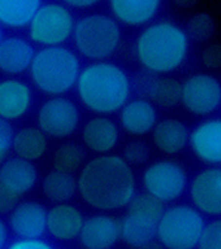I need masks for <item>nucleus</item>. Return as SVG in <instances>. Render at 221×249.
I'll return each instance as SVG.
<instances>
[{
    "label": "nucleus",
    "instance_id": "14",
    "mask_svg": "<svg viewBox=\"0 0 221 249\" xmlns=\"http://www.w3.org/2000/svg\"><path fill=\"white\" fill-rule=\"evenodd\" d=\"M79 239L85 249H111L120 239V220L106 213L92 215L83 221Z\"/></svg>",
    "mask_w": 221,
    "mask_h": 249
},
{
    "label": "nucleus",
    "instance_id": "25",
    "mask_svg": "<svg viewBox=\"0 0 221 249\" xmlns=\"http://www.w3.org/2000/svg\"><path fill=\"white\" fill-rule=\"evenodd\" d=\"M39 6V0H0V25L11 30L27 28Z\"/></svg>",
    "mask_w": 221,
    "mask_h": 249
},
{
    "label": "nucleus",
    "instance_id": "13",
    "mask_svg": "<svg viewBox=\"0 0 221 249\" xmlns=\"http://www.w3.org/2000/svg\"><path fill=\"white\" fill-rule=\"evenodd\" d=\"M33 104V90L30 85L17 77L0 80V119L17 122L22 119Z\"/></svg>",
    "mask_w": 221,
    "mask_h": 249
},
{
    "label": "nucleus",
    "instance_id": "34",
    "mask_svg": "<svg viewBox=\"0 0 221 249\" xmlns=\"http://www.w3.org/2000/svg\"><path fill=\"white\" fill-rule=\"evenodd\" d=\"M18 203H19V196L0 182V215L11 213Z\"/></svg>",
    "mask_w": 221,
    "mask_h": 249
},
{
    "label": "nucleus",
    "instance_id": "20",
    "mask_svg": "<svg viewBox=\"0 0 221 249\" xmlns=\"http://www.w3.org/2000/svg\"><path fill=\"white\" fill-rule=\"evenodd\" d=\"M83 221V215L76 206L58 203L46 213V231L56 240L69 242L79 237Z\"/></svg>",
    "mask_w": 221,
    "mask_h": 249
},
{
    "label": "nucleus",
    "instance_id": "29",
    "mask_svg": "<svg viewBox=\"0 0 221 249\" xmlns=\"http://www.w3.org/2000/svg\"><path fill=\"white\" fill-rule=\"evenodd\" d=\"M215 19L208 12H196L187 19L184 33L188 42L193 40L196 43H208L215 35Z\"/></svg>",
    "mask_w": 221,
    "mask_h": 249
},
{
    "label": "nucleus",
    "instance_id": "1",
    "mask_svg": "<svg viewBox=\"0 0 221 249\" xmlns=\"http://www.w3.org/2000/svg\"><path fill=\"white\" fill-rule=\"evenodd\" d=\"M77 192L83 202L100 211L128 206L135 196V175L120 156L101 154L80 169Z\"/></svg>",
    "mask_w": 221,
    "mask_h": 249
},
{
    "label": "nucleus",
    "instance_id": "3",
    "mask_svg": "<svg viewBox=\"0 0 221 249\" xmlns=\"http://www.w3.org/2000/svg\"><path fill=\"white\" fill-rule=\"evenodd\" d=\"M188 42L183 27L172 21H159L143 28L135 40V56L144 71L168 76L187 59Z\"/></svg>",
    "mask_w": 221,
    "mask_h": 249
},
{
    "label": "nucleus",
    "instance_id": "9",
    "mask_svg": "<svg viewBox=\"0 0 221 249\" xmlns=\"http://www.w3.org/2000/svg\"><path fill=\"white\" fill-rule=\"evenodd\" d=\"M146 193L162 203L177 200L187 187L185 169L174 160H157L146 168L143 174Z\"/></svg>",
    "mask_w": 221,
    "mask_h": 249
},
{
    "label": "nucleus",
    "instance_id": "2",
    "mask_svg": "<svg viewBox=\"0 0 221 249\" xmlns=\"http://www.w3.org/2000/svg\"><path fill=\"white\" fill-rule=\"evenodd\" d=\"M82 106L97 116H110L129 101L132 82L120 66L111 61L89 62L76 82Z\"/></svg>",
    "mask_w": 221,
    "mask_h": 249
},
{
    "label": "nucleus",
    "instance_id": "15",
    "mask_svg": "<svg viewBox=\"0 0 221 249\" xmlns=\"http://www.w3.org/2000/svg\"><path fill=\"white\" fill-rule=\"evenodd\" d=\"M46 208L39 202H21L9 213L11 230L19 239H40L46 231Z\"/></svg>",
    "mask_w": 221,
    "mask_h": 249
},
{
    "label": "nucleus",
    "instance_id": "12",
    "mask_svg": "<svg viewBox=\"0 0 221 249\" xmlns=\"http://www.w3.org/2000/svg\"><path fill=\"white\" fill-rule=\"evenodd\" d=\"M190 199L193 208L211 216L221 213V171L212 166L199 172L190 184Z\"/></svg>",
    "mask_w": 221,
    "mask_h": 249
},
{
    "label": "nucleus",
    "instance_id": "37",
    "mask_svg": "<svg viewBox=\"0 0 221 249\" xmlns=\"http://www.w3.org/2000/svg\"><path fill=\"white\" fill-rule=\"evenodd\" d=\"M6 240H8V229L5 223L0 220V249H5Z\"/></svg>",
    "mask_w": 221,
    "mask_h": 249
},
{
    "label": "nucleus",
    "instance_id": "31",
    "mask_svg": "<svg viewBox=\"0 0 221 249\" xmlns=\"http://www.w3.org/2000/svg\"><path fill=\"white\" fill-rule=\"evenodd\" d=\"M198 249H221V221L214 220L205 224L198 240Z\"/></svg>",
    "mask_w": 221,
    "mask_h": 249
},
{
    "label": "nucleus",
    "instance_id": "33",
    "mask_svg": "<svg viewBox=\"0 0 221 249\" xmlns=\"http://www.w3.org/2000/svg\"><path fill=\"white\" fill-rule=\"evenodd\" d=\"M12 124L3 119H0V166L8 159V154L11 151V142L14 137Z\"/></svg>",
    "mask_w": 221,
    "mask_h": 249
},
{
    "label": "nucleus",
    "instance_id": "22",
    "mask_svg": "<svg viewBox=\"0 0 221 249\" xmlns=\"http://www.w3.org/2000/svg\"><path fill=\"white\" fill-rule=\"evenodd\" d=\"M0 182L18 196H22L36 185L37 169L33 162L9 158L0 166Z\"/></svg>",
    "mask_w": 221,
    "mask_h": 249
},
{
    "label": "nucleus",
    "instance_id": "18",
    "mask_svg": "<svg viewBox=\"0 0 221 249\" xmlns=\"http://www.w3.org/2000/svg\"><path fill=\"white\" fill-rule=\"evenodd\" d=\"M83 145L95 154H109L119 142V126L109 116H95L82 128Z\"/></svg>",
    "mask_w": 221,
    "mask_h": 249
},
{
    "label": "nucleus",
    "instance_id": "28",
    "mask_svg": "<svg viewBox=\"0 0 221 249\" xmlns=\"http://www.w3.org/2000/svg\"><path fill=\"white\" fill-rule=\"evenodd\" d=\"M83 160H85V151L80 145L74 142H64L55 150L52 156V166L54 171L73 175L76 171L82 169Z\"/></svg>",
    "mask_w": 221,
    "mask_h": 249
},
{
    "label": "nucleus",
    "instance_id": "10",
    "mask_svg": "<svg viewBox=\"0 0 221 249\" xmlns=\"http://www.w3.org/2000/svg\"><path fill=\"white\" fill-rule=\"evenodd\" d=\"M184 110L193 116L206 117L221 104L220 80L209 73H196L181 82V101Z\"/></svg>",
    "mask_w": 221,
    "mask_h": 249
},
{
    "label": "nucleus",
    "instance_id": "11",
    "mask_svg": "<svg viewBox=\"0 0 221 249\" xmlns=\"http://www.w3.org/2000/svg\"><path fill=\"white\" fill-rule=\"evenodd\" d=\"M187 145L196 158L206 163L217 166L221 162V120L217 117L205 119L188 131Z\"/></svg>",
    "mask_w": 221,
    "mask_h": 249
},
{
    "label": "nucleus",
    "instance_id": "35",
    "mask_svg": "<svg viewBox=\"0 0 221 249\" xmlns=\"http://www.w3.org/2000/svg\"><path fill=\"white\" fill-rule=\"evenodd\" d=\"M8 249H54V246L42 239H18Z\"/></svg>",
    "mask_w": 221,
    "mask_h": 249
},
{
    "label": "nucleus",
    "instance_id": "8",
    "mask_svg": "<svg viewBox=\"0 0 221 249\" xmlns=\"http://www.w3.org/2000/svg\"><path fill=\"white\" fill-rule=\"evenodd\" d=\"M37 128L51 138L62 140L73 135L80 123L79 107L67 97H51L36 114Z\"/></svg>",
    "mask_w": 221,
    "mask_h": 249
},
{
    "label": "nucleus",
    "instance_id": "39",
    "mask_svg": "<svg viewBox=\"0 0 221 249\" xmlns=\"http://www.w3.org/2000/svg\"><path fill=\"white\" fill-rule=\"evenodd\" d=\"M3 37H2V30H0V40H2Z\"/></svg>",
    "mask_w": 221,
    "mask_h": 249
},
{
    "label": "nucleus",
    "instance_id": "16",
    "mask_svg": "<svg viewBox=\"0 0 221 249\" xmlns=\"http://www.w3.org/2000/svg\"><path fill=\"white\" fill-rule=\"evenodd\" d=\"M35 48L30 40L9 36L0 40V73L17 77L30 70L35 58Z\"/></svg>",
    "mask_w": 221,
    "mask_h": 249
},
{
    "label": "nucleus",
    "instance_id": "36",
    "mask_svg": "<svg viewBox=\"0 0 221 249\" xmlns=\"http://www.w3.org/2000/svg\"><path fill=\"white\" fill-rule=\"evenodd\" d=\"M98 2L97 0H69L64 5L67 8H70L72 11L73 9H79V11H83V9H89L92 6H95Z\"/></svg>",
    "mask_w": 221,
    "mask_h": 249
},
{
    "label": "nucleus",
    "instance_id": "30",
    "mask_svg": "<svg viewBox=\"0 0 221 249\" xmlns=\"http://www.w3.org/2000/svg\"><path fill=\"white\" fill-rule=\"evenodd\" d=\"M126 163L131 168L141 166L150 159V145L141 140H132L123 148V158Z\"/></svg>",
    "mask_w": 221,
    "mask_h": 249
},
{
    "label": "nucleus",
    "instance_id": "21",
    "mask_svg": "<svg viewBox=\"0 0 221 249\" xmlns=\"http://www.w3.org/2000/svg\"><path fill=\"white\" fill-rule=\"evenodd\" d=\"M150 134L154 147L164 154H178L187 147L188 128L180 119L169 117L157 120Z\"/></svg>",
    "mask_w": 221,
    "mask_h": 249
},
{
    "label": "nucleus",
    "instance_id": "17",
    "mask_svg": "<svg viewBox=\"0 0 221 249\" xmlns=\"http://www.w3.org/2000/svg\"><path fill=\"white\" fill-rule=\"evenodd\" d=\"M157 123V110L146 98L129 100L119 110L120 128L132 137L150 134Z\"/></svg>",
    "mask_w": 221,
    "mask_h": 249
},
{
    "label": "nucleus",
    "instance_id": "26",
    "mask_svg": "<svg viewBox=\"0 0 221 249\" xmlns=\"http://www.w3.org/2000/svg\"><path fill=\"white\" fill-rule=\"evenodd\" d=\"M154 107L172 108L181 101V82L171 76H153L148 90L146 93Z\"/></svg>",
    "mask_w": 221,
    "mask_h": 249
},
{
    "label": "nucleus",
    "instance_id": "6",
    "mask_svg": "<svg viewBox=\"0 0 221 249\" xmlns=\"http://www.w3.org/2000/svg\"><path fill=\"white\" fill-rule=\"evenodd\" d=\"M205 221L193 206L175 205L164 211L156 237L165 249H196Z\"/></svg>",
    "mask_w": 221,
    "mask_h": 249
},
{
    "label": "nucleus",
    "instance_id": "19",
    "mask_svg": "<svg viewBox=\"0 0 221 249\" xmlns=\"http://www.w3.org/2000/svg\"><path fill=\"white\" fill-rule=\"evenodd\" d=\"M159 0H110L111 18L126 27H147L159 12Z\"/></svg>",
    "mask_w": 221,
    "mask_h": 249
},
{
    "label": "nucleus",
    "instance_id": "24",
    "mask_svg": "<svg viewBox=\"0 0 221 249\" xmlns=\"http://www.w3.org/2000/svg\"><path fill=\"white\" fill-rule=\"evenodd\" d=\"M126 208H128V212H126L125 220L141 227L156 230L157 223H159L165 211V203L157 200L148 193H140L131 199Z\"/></svg>",
    "mask_w": 221,
    "mask_h": 249
},
{
    "label": "nucleus",
    "instance_id": "7",
    "mask_svg": "<svg viewBox=\"0 0 221 249\" xmlns=\"http://www.w3.org/2000/svg\"><path fill=\"white\" fill-rule=\"evenodd\" d=\"M74 15L64 3H40L33 21L28 25L30 42L42 48L64 46L74 30Z\"/></svg>",
    "mask_w": 221,
    "mask_h": 249
},
{
    "label": "nucleus",
    "instance_id": "38",
    "mask_svg": "<svg viewBox=\"0 0 221 249\" xmlns=\"http://www.w3.org/2000/svg\"><path fill=\"white\" fill-rule=\"evenodd\" d=\"M137 249H165V248L161 243H157V242H148V243H146V245H143V246H140Z\"/></svg>",
    "mask_w": 221,
    "mask_h": 249
},
{
    "label": "nucleus",
    "instance_id": "27",
    "mask_svg": "<svg viewBox=\"0 0 221 249\" xmlns=\"http://www.w3.org/2000/svg\"><path fill=\"white\" fill-rule=\"evenodd\" d=\"M43 195L54 203H66L77 192V181L72 174L51 171L43 178Z\"/></svg>",
    "mask_w": 221,
    "mask_h": 249
},
{
    "label": "nucleus",
    "instance_id": "5",
    "mask_svg": "<svg viewBox=\"0 0 221 249\" xmlns=\"http://www.w3.org/2000/svg\"><path fill=\"white\" fill-rule=\"evenodd\" d=\"M72 39L83 58L100 62L116 53L122 42V30L110 15L89 14L76 21Z\"/></svg>",
    "mask_w": 221,
    "mask_h": 249
},
{
    "label": "nucleus",
    "instance_id": "32",
    "mask_svg": "<svg viewBox=\"0 0 221 249\" xmlns=\"http://www.w3.org/2000/svg\"><path fill=\"white\" fill-rule=\"evenodd\" d=\"M201 61L205 69L217 71L221 69V45L218 42L208 43L201 52Z\"/></svg>",
    "mask_w": 221,
    "mask_h": 249
},
{
    "label": "nucleus",
    "instance_id": "4",
    "mask_svg": "<svg viewBox=\"0 0 221 249\" xmlns=\"http://www.w3.org/2000/svg\"><path fill=\"white\" fill-rule=\"evenodd\" d=\"M80 59L74 51L66 46L40 48L30 66V79L43 95L64 97L77 82Z\"/></svg>",
    "mask_w": 221,
    "mask_h": 249
},
{
    "label": "nucleus",
    "instance_id": "23",
    "mask_svg": "<svg viewBox=\"0 0 221 249\" xmlns=\"http://www.w3.org/2000/svg\"><path fill=\"white\" fill-rule=\"evenodd\" d=\"M11 150L15 158L35 162L42 159L48 150V137L37 126H25L14 132Z\"/></svg>",
    "mask_w": 221,
    "mask_h": 249
}]
</instances>
